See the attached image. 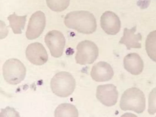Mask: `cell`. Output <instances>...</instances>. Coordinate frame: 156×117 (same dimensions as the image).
Segmentation results:
<instances>
[{
    "label": "cell",
    "mask_w": 156,
    "mask_h": 117,
    "mask_svg": "<svg viewBox=\"0 0 156 117\" xmlns=\"http://www.w3.org/2000/svg\"><path fill=\"white\" fill-rule=\"evenodd\" d=\"M46 25L45 15L41 11L35 12L31 16L26 31V37L30 40L36 39L43 32Z\"/></svg>",
    "instance_id": "cell-7"
},
{
    "label": "cell",
    "mask_w": 156,
    "mask_h": 117,
    "mask_svg": "<svg viewBox=\"0 0 156 117\" xmlns=\"http://www.w3.org/2000/svg\"><path fill=\"white\" fill-rule=\"evenodd\" d=\"M70 0H46L48 7L56 12H61L66 9L70 4Z\"/></svg>",
    "instance_id": "cell-17"
},
{
    "label": "cell",
    "mask_w": 156,
    "mask_h": 117,
    "mask_svg": "<svg viewBox=\"0 0 156 117\" xmlns=\"http://www.w3.org/2000/svg\"><path fill=\"white\" fill-rule=\"evenodd\" d=\"M136 30V26L131 29L125 28L124 35L119 41V44L125 45L127 49L141 48V44L139 43V41L142 40V35L140 33L136 34L135 33Z\"/></svg>",
    "instance_id": "cell-13"
},
{
    "label": "cell",
    "mask_w": 156,
    "mask_h": 117,
    "mask_svg": "<svg viewBox=\"0 0 156 117\" xmlns=\"http://www.w3.org/2000/svg\"><path fill=\"white\" fill-rule=\"evenodd\" d=\"M146 49L150 58L156 62V30L151 32L147 37Z\"/></svg>",
    "instance_id": "cell-16"
},
{
    "label": "cell",
    "mask_w": 156,
    "mask_h": 117,
    "mask_svg": "<svg viewBox=\"0 0 156 117\" xmlns=\"http://www.w3.org/2000/svg\"><path fill=\"white\" fill-rule=\"evenodd\" d=\"M27 59L34 65L41 66L48 60V55L44 46L38 42L30 44L26 51Z\"/></svg>",
    "instance_id": "cell-9"
},
{
    "label": "cell",
    "mask_w": 156,
    "mask_h": 117,
    "mask_svg": "<svg viewBox=\"0 0 156 117\" xmlns=\"http://www.w3.org/2000/svg\"><path fill=\"white\" fill-rule=\"evenodd\" d=\"M75 59L81 65L93 64L98 56V48L92 41L86 40L80 42L76 47Z\"/></svg>",
    "instance_id": "cell-5"
},
{
    "label": "cell",
    "mask_w": 156,
    "mask_h": 117,
    "mask_svg": "<svg viewBox=\"0 0 156 117\" xmlns=\"http://www.w3.org/2000/svg\"><path fill=\"white\" fill-rule=\"evenodd\" d=\"M5 80L11 85H17L25 78L26 68L21 61L16 58H10L4 63L2 68Z\"/></svg>",
    "instance_id": "cell-4"
},
{
    "label": "cell",
    "mask_w": 156,
    "mask_h": 117,
    "mask_svg": "<svg viewBox=\"0 0 156 117\" xmlns=\"http://www.w3.org/2000/svg\"><path fill=\"white\" fill-rule=\"evenodd\" d=\"M148 112L151 115L156 112V87L151 90L149 95Z\"/></svg>",
    "instance_id": "cell-18"
},
{
    "label": "cell",
    "mask_w": 156,
    "mask_h": 117,
    "mask_svg": "<svg viewBox=\"0 0 156 117\" xmlns=\"http://www.w3.org/2000/svg\"><path fill=\"white\" fill-rule=\"evenodd\" d=\"M65 25L82 34H93L96 30L97 23L93 14L87 11L71 12L66 16Z\"/></svg>",
    "instance_id": "cell-1"
},
{
    "label": "cell",
    "mask_w": 156,
    "mask_h": 117,
    "mask_svg": "<svg viewBox=\"0 0 156 117\" xmlns=\"http://www.w3.org/2000/svg\"><path fill=\"white\" fill-rule=\"evenodd\" d=\"M120 108L123 111H133L141 113L146 108V99L144 93L137 88L128 89L122 95Z\"/></svg>",
    "instance_id": "cell-2"
},
{
    "label": "cell",
    "mask_w": 156,
    "mask_h": 117,
    "mask_svg": "<svg viewBox=\"0 0 156 117\" xmlns=\"http://www.w3.org/2000/svg\"><path fill=\"white\" fill-rule=\"evenodd\" d=\"M96 97L102 104L107 107L115 105L118 98L116 87L113 84L100 85L97 88Z\"/></svg>",
    "instance_id": "cell-8"
},
{
    "label": "cell",
    "mask_w": 156,
    "mask_h": 117,
    "mask_svg": "<svg viewBox=\"0 0 156 117\" xmlns=\"http://www.w3.org/2000/svg\"></svg>",
    "instance_id": "cell-21"
},
{
    "label": "cell",
    "mask_w": 156,
    "mask_h": 117,
    "mask_svg": "<svg viewBox=\"0 0 156 117\" xmlns=\"http://www.w3.org/2000/svg\"><path fill=\"white\" fill-rule=\"evenodd\" d=\"M0 117H20V113L14 108L8 106L5 108L2 109Z\"/></svg>",
    "instance_id": "cell-19"
},
{
    "label": "cell",
    "mask_w": 156,
    "mask_h": 117,
    "mask_svg": "<svg viewBox=\"0 0 156 117\" xmlns=\"http://www.w3.org/2000/svg\"><path fill=\"white\" fill-rule=\"evenodd\" d=\"M44 40L52 56H62L66 44L65 38L62 32L57 30L50 31L45 36Z\"/></svg>",
    "instance_id": "cell-6"
},
{
    "label": "cell",
    "mask_w": 156,
    "mask_h": 117,
    "mask_svg": "<svg viewBox=\"0 0 156 117\" xmlns=\"http://www.w3.org/2000/svg\"><path fill=\"white\" fill-rule=\"evenodd\" d=\"M124 66L125 69L130 74L138 75L143 71L144 63L138 54L130 53L124 58Z\"/></svg>",
    "instance_id": "cell-12"
},
{
    "label": "cell",
    "mask_w": 156,
    "mask_h": 117,
    "mask_svg": "<svg viewBox=\"0 0 156 117\" xmlns=\"http://www.w3.org/2000/svg\"><path fill=\"white\" fill-rule=\"evenodd\" d=\"M120 117H137L136 115L135 114H133V113H129V112H127V113H125V114L122 115V116Z\"/></svg>",
    "instance_id": "cell-20"
},
{
    "label": "cell",
    "mask_w": 156,
    "mask_h": 117,
    "mask_svg": "<svg viewBox=\"0 0 156 117\" xmlns=\"http://www.w3.org/2000/svg\"><path fill=\"white\" fill-rule=\"evenodd\" d=\"M55 117H78V112L74 105L70 103H62L56 108Z\"/></svg>",
    "instance_id": "cell-14"
},
{
    "label": "cell",
    "mask_w": 156,
    "mask_h": 117,
    "mask_svg": "<svg viewBox=\"0 0 156 117\" xmlns=\"http://www.w3.org/2000/svg\"><path fill=\"white\" fill-rule=\"evenodd\" d=\"M100 25L104 31L108 35H115L121 27V22L117 15L111 11L103 14L100 19Z\"/></svg>",
    "instance_id": "cell-10"
},
{
    "label": "cell",
    "mask_w": 156,
    "mask_h": 117,
    "mask_svg": "<svg viewBox=\"0 0 156 117\" xmlns=\"http://www.w3.org/2000/svg\"><path fill=\"white\" fill-rule=\"evenodd\" d=\"M114 72L111 66L107 62L100 61L95 64L91 71V76L97 82H105L110 80Z\"/></svg>",
    "instance_id": "cell-11"
},
{
    "label": "cell",
    "mask_w": 156,
    "mask_h": 117,
    "mask_svg": "<svg viewBox=\"0 0 156 117\" xmlns=\"http://www.w3.org/2000/svg\"><path fill=\"white\" fill-rule=\"evenodd\" d=\"M52 92L56 96L66 98L72 95L76 87V80L69 72L61 71L56 73L51 81Z\"/></svg>",
    "instance_id": "cell-3"
},
{
    "label": "cell",
    "mask_w": 156,
    "mask_h": 117,
    "mask_svg": "<svg viewBox=\"0 0 156 117\" xmlns=\"http://www.w3.org/2000/svg\"><path fill=\"white\" fill-rule=\"evenodd\" d=\"M27 15L23 16H18L14 13L8 17V19L9 22V26L13 33L15 34H21L22 31L24 29L26 21Z\"/></svg>",
    "instance_id": "cell-15"
}]
</instances>
